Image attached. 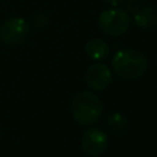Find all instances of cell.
Returning <instances> with one entry per match:
<instances>
[{
  "mask_svg": "<svg viewBox=\"0 0 157 157\" xmlns=\"http://www.w3.org/2000/svg\"><path fill=\"white\" fill-rule=\"evenodd\" d=\"M147 59L144 52L134 48H123L112 58V69L123 80H136L147 72Z\"/></svg>",
  "mask_w": 157,
  "mask_h": 157,
  "instance_id": "6da1fadb",
  "label": "cell"
},
{
  "mask_svg": "<svg viewBox=\"0 0 157 157\" xmlns=\"http://www.w3.org/2000/svg\"><path fill=\"white\" fill-rule=\"evenodd\" d=\"M103 103L97 94L91 91H80L71 101V114L75 121L81 125H92L101 119Z\"/></svg>",
  "mask_w": 157,
  "mask_h": 157,
  "instance_id": "7a4b0ae2",
  "label": "cell"
},
{
  "mask_svg": "<svg viewBox=\"0 0 157 157\" xmlns=\"http://www.w3.org/2000/svg\"><path fill=\"white\" fill-rule=\"evenodd\" d=\"M97 24L102 33L117 37V36H123L128 32L131 26V17L127 10L113 7L101 11Z\"/></svg>",
  "mask_w": 157,
  "mask_h": 157,
  "instance_id": "3957f363",
  "label": "cell"
},
{
  "mask_svg": "<svg viewBox=\"0 0 157 157\" xmlns=\"http://www.w3.org/2000/svg\"><path fill=\"white\" fill-rule=\"evenodd\" d=\"M29 24L21 17L6 19L0 26V40L8 47H18L28 40Z\"/></svg>",
  "mask_w": 157,
  "mask_h": 157,
  "instance_id": "277c9868",
  "label": "cell"
},
{
  "mask_svg": "<svg viewBox=\"0 0 157 157\" xmlns=\"http://www.w3.org/2000/svg\"><path fill=\"white\" fill-rule=\"evenodd\" d=\"M80 147L87 156H102L109 147V136L101 128H88L81 135Z\"/></svg>",
  "mask_w": 157,
  "mask_h": 157,
  "instance_id": "5b68a950",
  "label": "cell"
},
{
  "mask_svg": "<svg viewBox=\"0 0 157 157\" xmlns=\"http://www.w3.org/2000/svg\"><path fill=\"white\" fill-rule=\"evenodd\" d=\"M113 75L108 65L103 62H95L87 68L84 73V81L87 87L94 91H103L110 86Z\"/></svg>",
  "mask_w": 157,
  "mask_h": 157,
  "instance_id": "8992f818",
  "label": "cell"
},
{
  "mask_svg": "<svg viewBox=\"0 0 157 157\" xmlns=\"http://www.w3.org/2000/svg\"><path fill=\"white\" fill-rule=\"evenodd\" d=\"M134 24L144 30L157 28V8L153 6H141L132 14Z\"/></svg>",
  "mask_w": 157,
  "mask_h": 157,
  "instance_id": "52a82bcc",
  "label": "cell"
},
{
  "mask_svg": "<svg viewBox=\"0 0 157 157\" xmlns=\"http://www.w3.org/2000/svg\"><path fill=\"white\" fill-rule=\"evenodd\" d=\"M84 52L92 61H102L110 54V46L103 39L94 37L90 39L84 46Z\"/></svg>",
  "mask_w": 157,
  "mask_h": 157,
  "instance_id": "ba28073f",
  "label": "cell"
},
{
  "mask_svg": "<svg viewBox=\"0 0 157 157\" xmlns=\"http://www.w3.org/2000/svg\"><path fill=\"white\" fill-rule=\"evenodd\" d=\"M105 123H106V127L113 134H124L130 128V121L125 117V114L121 113V112L109 113L105 119Z\"/></svg>",
  "mask_w": 157,
  "mask_h": 157,
  "instance_id": "9c48e42d",
  "label": "cell"
},
{
  "mask_svg": "<svg viewBox=\"0 0 157 157\" xmlns=\"http://www.w3.org/2000/svg\"><path fill=\"white\" fill-rule=\"evenodd\" d=\"M50 24V19L46 14H36L32 18V25L37 29H44L47 25Z\"/></svg>",
  "mask_w": 157,
  "mask_h": 157,
  "instance_id": "30bf717a",
  "label": "cell"
},
{
  "mask_svg": "<svg viewBox=\"0 0 157 157\" xmlns=\"http://www.w3.org/2000/svg\"><path fill=\"white\" fill-rule=\"evenodd\" d=\"M141 3H139V0H128L127 2V11H130V13H135L136 10H138L139 7H141Z\"/></svg>",
  "mask_w": 157,
  "mask_h": 157,
  "instance_id": "8fae6325",
  "label": "cell"
},
{
  "mask_svg": "<svg viewBox=\"0 0 157 157\" xmlns=\"http://www.w3.org/2000/svg\"><path fill=\"white\" fill-rule=\"evenodd\" d=\"M103 2H105L106 4L112 6V7H117V6L123 4V3H124L125 0H103Z\"/></svg>",
  "mask_w": 157,
  "mask_h": 157,
  "instance_id": "7c38bea8",
  "label": "cell"
}]
</instances>
